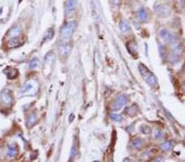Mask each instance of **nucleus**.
I'll list each match as a JSON object with an SVG mask.
<instances>
[{"mask_svg":"<svg viewBox=\"0 0 185 162\" xmlns=\"http://www.w3.org/2000/svg\"><path fill=\"white\" fill-rule=\"evenodd\" d=\"M139 71L141 75L143 77V79L146 80L148 84L152 87H156L158 84V80L157 78L155 76V75L153 73L150 71L149 70L147 69V67H145L144 65L140 64L139 65Z\"/></svg>","mask_w":185,"mask_h":162,"instance_id":"nucleus-1","label":"nucleus"},{"mask_svg":"<svg viewBox=\"0 0 185 162\" xmlns=\"http://www.w3.org/2000/svg\"><path fill=\"white\" fill-rule=\"evenodd\" d=\"M38 91V83L34 80H30L25 83L21 90V94L23 96L35 95Z\"/></svg>","mask_w":185,"mask_h":162,"instance_id":"nucleus-2","label":"nucleus"},{"mask_svg":"<svg viewBox=\"0 0 185 162\" xmlns=\"http://www.w3.org/2000/svg\"><path fill=\"white\" fill-rule=\"evenodd\" d=\"M76 29V22H69L65 25L61 30V37L62 38H69L73 34Z\"/></svg>","mask_w":185,"mask_h":162,"instance_id":"nucleus-3","label":"nucleus"},{"mask_svg":"<svg viewBox=\"0 0 185 162\" xmlns=\"http://www.w3.org/2000/svg\"><path fill=\"white\" fill-rule=\"evenodd\" d=\"M155 12L158 16L161 17H169L171 13V8L166 4H156L155 6Z\"/></svg>","mask_w":185,"mask_h":162,"instance_id":"nucleus-4","label":"nucleus"},{"mask_svg":"<svg viewBox=\"0 0 185 162\" xmlns=\"http://www.w3.org/2000/svg\"><path fill=\"white\" fill-rule=\"evenodd\" d=\"M127 102V96L125 95H120L118 96V98H116L115 101L114 102L113 105L111 107L113 111H118L120 108H122L123 106L126 104V103Z\"/></svg>","mask_w":185,"mask_h":162,"instance_id":"nucleus-5","label":"nucleus"},{"mask_svg":"<svg viewBox=\"0 0 185 162\" xmlns=\"http://www.w3.org/2000/svg\"><path fill=\"white\" fill-rule=\"evenodd\" d=\"M160 35H161V37L163 38L164 40L170 43V44H174L176 43L175 37L170 32H169L166 30H161L160 31Z\"/></svg>","mask_w":185,"mask_h":162,"instance_id":"nucleus-6","label":"nucleus"},{"mask_svg":"<svg viewBox=\"0 0 185 162\" xmlns=\"http://www.w3.org/2000/svg\"><path fill=\"white\" fill-rule=\"evenodd\" d=\"M1 101H2V104H4L7 107H9L12 104V97L11 95V93L8 90L2 91L1 93Z\"/></svg>","mask_w":185,"mask_h":162,"instance_id":"nucleus-7","label":"nucleus"},{"mask_svg":"<svg viewBox=\"0 0 185 162\" xmlns=\"http://www.w3.org/2000/svg\"><path fill=\"white\" fill-rule=\"evenodd\" d=\"M77 7V0H67L65 2V12L68 15L74 12Z\"/></svg>","mask_w":185,"mask_h":162,"instance_id":"nucleus-8","label":"nucleus"},{"mask_svg":"<svg viewBox=\"0 0 185 162\" xmlns=\"http://www.w3.org/2000/svg\"><path fill=\"white\" fill-rule=\"evenodd\" d=\"M22 43H23V40L17 36V37H14V38H10L9 41L7 42V45L8 48H14L19 47Z\"/></svg>","mask_w":185,"mask_h":162,"instance_id":"nucleus-9","label":"nucleus"},{"mask_svg":"<svg viewBox=\"0 0 185 162\" xmlns=\"http://www.w3.org/2000/svg\"><path fill=\"white\" fill-rule=\"evenodd\" d=\"M22 32V29L21 26L18 25H16L14 26H12V28L10 29L9 31L7 32V36L8 38H14V37H17Z\"/></svg>","mask_w":185,"mask_h":162,"instance_id":"nucleus-10","label":"nucleus"},{"mask_svg":"<svg viewBox=\"0 0 185 162\" xmlns=\"http://www.w3.org/2000/svg\"><path fill=\"white\" fill-rule=\"evenodd\" d=\"M17 153H18V149H17V146L16 144H11L8 147V150H7V156L9 158H15L17 156Z\"/></svg>","mask_w":185,"mask_h":162,"instance_id":"nucleus-11","label":"nucleus"},{"mask_svg":"<svg viewBox=\"0 0 185 162\" xmlns=\"http://www.w3.org/2000/svg\"><path fill=\"white\" fill-rule=\"evenodd\" d=\"M138 18L139 20H141L142 22H146L148 19V12L146 9L144 8H142V9L139 10L138 11Z\"/></svg>","mask_w":185,"mask_h":162,"instance_id":"nucleus-12","label":"nucleus"},{"mask_svg":"<svg viewBox=\"0 0 185 162\" xmlns=\"http://www.w3.org/2000/svg\"><path fill=\"white\" fill-rule=\"evenodd\" d=\"M36 121V115L35 113H31L30 115L29 116H28V119H27V125L28 128H31L35 124Z\"/></svg>","mask_w":185,"mask_h":162,"instance_id":"nucleus-13","label":"nucleus"},{"mask_svg":"<svg viewBox=\"0 0 185 162\" xmlns=\"http://www.w3.org/2000/svg\"><path fill=\"white\" fill-rule=\"evenodd\" d=\"M7 70V69H6ZM4 73L7 75V76L9 78V79H13L15 77L17 76L18 75V71H17V69H11V70H7V71H4Z\"/></svg>","mask_w":185,"mask_h":162,"instance_id":"nucleus-14","label":"nucleus"},{"mask_svg":"<svg viewBox=\"0 0 185 162\" xmlns=\"http://www.w3.org/2000/svg\"><path fill=\"white\" fill-rule=\"evenodd\" d=\"M70 47H68L67 45H62L59 48V53H60L61 55L62 56H67L70 52Z\"/></svg>","mask_w":185,"mask_h":162,"instance_id":"nucleus-15","label":"nucleus"},{"mask_svg":"<svg viewBox=\"0 0 185 162\" xmlns=\"http://www.w3.org/2000/svg\"><path fill=\"white\" fill-rule=\"evenodd\" d=\"M119 27H120V30L123 31V32H127V31L130 30L129 24H128L127 22H125V21H122V22H120Z\"/></svg>","mask_w":185,"mask_h":162,"instance_id":"nucleus-16","label":"nucleus"},{"mask_svg":"<svg viewBox=\"0 0 185 162\" xmlns=\"http://www.w3.org/2000/svg\"><path fill=\"white\" fill-rule=\"evenodd\" d=\"M143 144H144V141L142 139H136L132 142V147L134 148H142Z\"/></svg>","mask_w":185,"mask_h":162,"instance_id":"nucleus-17","label":"nucleus"},{"mask_svg":"<svg viewBox=\"0 0 185 162\" xmlns=\"http://www.w3.org/2000/svg\"><path fill=\"white\" fill-rule=\"evenodd\" d=\"M39 66V60L37 57H35V58H33V59L31 60V62H30L29 63V68L30 69H36V68H37Z\"/></svg>","mask_w":185,"mask_h":162,"instance_id":"nucleus-18","label":"nucleus"},{"mask_svg":"<svg viewBox=\"0 0 185 162\" xmlns=\"http://www.w3.org/2000/svg\"><path fill=\"white\" fill-rule=\"evenodd\" d=\"M53 35H54V30H52V29H49V30H48L46 31L45 35V39L46 41L49 40V39H50V38L53 37Z\"/></svg>","mask_w":185,"mask_h":162,"instance_id":"nucleus-19","label":"nucleus"},{"mask_svg":"<svg viewBox=\"0 0 185 162\" xmlns=\"http://www.w3.org/2000/svg\"><path fill=\"white\" fill-rule=\"evenodd\" d=\"M171 148H172V144H171L170 142H166V143H163V144L161 145V148H162V150L169 151V150H170Z\"/></svg>","mask_w":185,"mask_h":162,"instance_id":"nucleus-20","label":"nucleus"},{"mask_svg":"<svg viewBox=\"0 0 185 162\" xmlns=\"http://www.w3.org/2000/svg\"><path fill=\"white\" fill-rule=\"evenodd\" d=\"M128 43H129L130 45H131V48H127L128 51H129L130 53H132V55L137 54V44H135L134 47H132V43H133V42H129Z\"/></svg>","mask_w":185,"mask_h":162,"instance_id":"nucleus-21","label":"nucleus"},{"mask_svg":"<svg viewBox=\"0 0 185 162\" xmlns=\"http://www.w3.org/2000/svg\"><path fill=\"white\" fill-rule=\"evenodd\" d=\"M110 118L113 120H114V121H121L122 119H123V118H122V116H121L120 115H117V114H112L111 115Z\"/></svg>","mask_w":185,"mask_h":162,"instance_id":"nucleus-22","label":"nucleus"},{"mask_svg":"<svg viewBox=\"0 0 185 162\" xmlns=\"http://www.w3.org/2000/svg\"><path fill=\"white\" fill-rule=\"evenodd\" d=\"M184 88H185V86H184Z\"/></svg>","mask_w":185,"mask_h":162,"instance_id":"nucleus-23","label":"nucleus"}]
</instances>
